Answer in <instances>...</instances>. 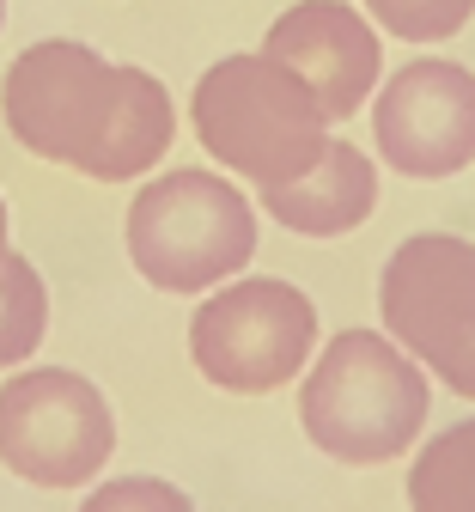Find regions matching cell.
<instances>
[{
  "label": "cell",
  "mask_w": 475,
  "mask_h": 512,
  "mask_svg": "<svg viewBox=\"0 0 475 512\" xmlns=\"http://www.w3.org/2000/svg\"><path fill=\"white\" fill-rule=\"evenodd\" d=\"M0 116L31 159L67 165L92 183L147 177L177 141L171 92L147 68L104 61L74 37H49L13 55L0 80Z\"/></svg>",
  "instance_id": "cell-1"
},
{
  "label": "cell",
  "mask_w": 475,
  "mask_h": 512,
  "mask_svg": "<svg viewBox=\"0 0 475 512\" xmlns=\"http://www.w3.org/2000/svg\"><path fill=\"white\" fill-rule=\"evenodd\" d=\"M433 378L384 330H342L317 348L299 384V427L323 458L378 470L427 433Z\"/></svg>",
  "instance_id": "cell-2"
},
{
  "label": "cell",
  "mask_w": 475,
  "mask_h": 512,
  "mask_svg": "<svg viewBox=\"0 0 475 512\" xmlns=\"http://www.w3.org/2000/svg\"><path fill=\"white\" fill-rule=\"evenodd\" d=\"M128 263L159 293H214L256 256V208L220 171H165L134 189L122 220Z\"/></svg>",
  "instance_id": "cell-3"
},
{
  "label": "cell",
  "mask_w": 475,
  "mask_h": 512,
  "mask_svg": "<svg viewBox=\"0 0 475 512\" xmlns=\"http://www.w3.org/2000/svg\"><path fill=\"white\" fill-rule=\"evenodd\" d=\"M189 122L232 177L275 189L317 165L329 147V116L275 55H226L195 80Z\"/></svg>",
  "instance_id": "cell-4"
},
{
  "label": "cell",
  "mask_w": 475,
  "mask_h": 512,
  "mask_svg": "<svg viewBox=\"0 0 475 512\" xmlns=\"http://www.w3.org/2000/svg\"><path fill=\"white\" fill-rule=\"evenodd\" d=\"M317 305L281 275H232L189 311V360L226 397H268L317 354Z\"/></svg>",
  "instance_id": "cell-5"
},
{
  "label": "cell",
  "mask_w": 475,
  "mask_h": 512,
  "mask_svg": "<svg viewBox=\"0 0 475 512\" xmlns=\"http://www.w3.org/2000/svg\"><path fill=\"white\" fill-rule=\"evenodd\" d=\"M384 336L433 384L475 403V244L457 232L402 238L378 269Z\"/></svg>",
  "instance_id": "cell-6"
},
{
  "label": "cell",
  "mask_w": 475,
  "mask_h": 512,
  "mask_svg": "<svg viewBox=\"0 0 475 512\" xmlns=\"http://www.w3.org/2000/svg\"><path fill=\"white\" fill-rule=\"evenodd\" d=\"M116 452V409L74 366H19L0 384V464L31 488H86Z\"/></svg>",
  "instance_id": "cell-7"
},
{
  "label": "cell",
  "mask_w": 475,
  "mask_h": 512,
  "mask_svg": "<svg viewBox=\"0 0 475 512\" xmlns=\"http://www.w3.org/2000/svg\"><path fill=\"white\" fill-rule=\"evenodd\" d=\"M378 159L402 177H457L475 165V74L463 61L421 55L372 92Z\"/></svg>",
  "instance_id": "cell-8"
},
{
  "label": "cell",
  "mask_w": 475,
  "mask_h": 512,
  "mask_svg": "<svg viewBox=\"0 0 475 512\" xmlns=\"http://www.w3.org/2000/svg\"><path fill=\"white\" fill-rule=\"evenodd\" d=\"M262 55H275L317 98V110L329 122L354 116L378 92V68H384V43H378L372 19L354 13L348 0H299V7H287L268 25Z\"/></svg>",
  "instance_id": "cell-9"
},
{
  "label": "cell",
  "mask_w": 475,
  "mask_h": 512,
  "mask_svg": "<svg viewBox=\"0 0 475 512\" xmlns=\"http://www.w3.org/2000/svg\"><path fill=\"white\" fill-rule=\"evenodd\" d=\"M262 208L275 226H287L299 238H342V232L366 226L378 208V165L354 141L329 135V147L317 153L311 171H299L293 183L262 189Z\"/></svg>",
  "instance_id": "cell-10"
},
{
  "label": "cell",
  "mask_w": 475,
  "mask_h": 512,
  "mask_svg": "<svg viewBox=\"0 0 475 512\" xmlns=\"http://www.w3.org/2000/svg\"><path fill=\"white\" fill-rule=\"evenodd\" d=\"M409 512H475V415L451 421L415 452Z\"/></svg>",
  "instance_id": "cell-11"
},
{
  "label": "cell",
  "mask_w": 475,
  "mask_h": 512,
  "mask_svg": "<svg viewBox=\"0 0 475 512\" xmlns=\"http://www.w3.org/2000/svg\"><path fill=\"white\" fill-rule=\"evenodd\" d=\"M49 336V287L31 256H0V372H19Z\"/></svg>",
  "instance_id": "cell-12"
},
{
  "label": "cell",
  "mask_w": 475,
  "mask_h": 512,
  "mask_svg": "<svg viewBox=\"0 0 475 512\" xmlns=\"http://www.w3.org/2000/svg\"><path fill=\"white\" fill-rule=\"evenodd\" d=\"M366 13L402 43H445L469 25L475 0H366Z\"/></svg>",
  "instance_id": "cell-13"
},
{
  "label": "cell",
  "mask_w": 475,
  "mask_h": 512,
  "mask_svg": "<svg viewBox=\"0 0 475 512\" xmlns=\"http://www.w3.org/2000/svg\"><path fill=\"white\" fill-rule=\"evenodd\" d=\"M80 512H195V500L165 476H110L80 500Z\"/></svg>",
  "instance_id": "cell-14"
},
{
  "label": "cell",
  "mask_w": 475,
  "mask_h": 512,
  "mask_svg": "<svg viewBox=\"0 0 475 512\" xmlns=\"http://www.w3.org/2000/svg\"><path fill=\"white\" fill-rule=\"evenodd\" d=\"M7 232H13V226H7V202H0V256L13 250V244H7Z\"/></svg>",
  "instance_id": "cell-15"
},
{
  "label": "cell",
  "mask_w": 475,
  "mask_h": 512,
  "mask_svg": "<svg viewBox=\"0 0 475 512\" xmlns=\"http://www.w3.org/2000/svg\"><path fill=\"white\" fill-rule=\"evenodd\" d=\"M0 19H7V0H0Z\"/></svg>",
  "instance_id": "cell-16"
}]
</instances>
